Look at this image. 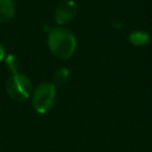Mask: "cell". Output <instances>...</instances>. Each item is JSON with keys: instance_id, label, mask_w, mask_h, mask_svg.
Returning <instances> with one entry per match:
<instances>
[{"instance_id": "9", "label": "cell", "mask_w": 152, "mask_h": 152, "mask_svg": "<svg viewBox=\"0 0 152 152\" xmlns=\"http://www.w3.org/2000/svg\"><path fill=\"white\" fill-rule=\"evenodd\" d=\"M6 57V51H5V48L0 44V62H2Z\"/></svg>"}, {"instance_id": "5", "label": "cell", "mask_w": 152, "mask_h": 152, "mask_svg": "<svg viewBox=\"0 0 152 152\" xmlns=\"http://www.w3.org/2000/svg\"><path fill=\"white\" fill-rule=\"evenodd\" d=\"M15 14V5L13 0H0V23H7Z\"/></svg>"}, {"instance_id": "4", "label": "cell", "mask_w": 152, "mask_h": 152, "mask_svg": "<svg viewBox=\"0 0 152 152\" xmlns=\"http://www.w3.org/2000/svg\"><path fill=\"white\" fill-rule=\"evenodd\" d=\"M77 14V4L74 0H63L55 10V21L58 26H64L72 21Z\"/></svg>"}, {"instance_id": "8", "label": "cell", "mask_w": 152, "mask_h": 152, "mask_svg": "<svg viewBox=\"0 0 152 152\" xmlns=\"http://www.w3.org/2000/svg\"><path fill=\"white\" fill-rule=\"evenodd\" d=\"M4 61H5V64H6L7 69H8L12 74H17V72H19L20 62H19V59H18L17 56H14V55H7V56L5 57Z\"/></svg>"}, {"instance_id": "7", "label": "cell", "mask_w": 152, "mask_h": 152, "mask_svg": "<svg viewBox=\"0 0 152 152\" xmlns=\"http://www.w3.org/2000/svg\"><path fill=\"white\" fill-rule=\"evenodd\" d=\"M69 76H70V72H69L68 68H65V66L58 68L52 75V82L51 83L55 86H63L66 83Z\"/></svg>"}, {"instance_id": "2", "label": "cell", "mask_w": 152, "mask_h": 152, "mask_svg": "<svg viewBox=\"0 0 152 152\" xmlns=\"http://www.w3.org/2000/svg\"><path fill=\"white\" fill-rule=\"evenodd\" d=\"M32 107L38 114H46L50 112L56 101V86L51 82L39 83L31 95Z\"/></svg>"}, {"instance_id": "1", "label": "cell", "mask_w": 152, "mask_h": 152, "mask_svg": "<svg viewBox=\"0 0 152 152\" xmlns=\"http://www.w3.org/2000/svg\"><path fill=\"white\" fill-rule=\"evenodd\" d=\"M48 46L55 57L59 59H69L76 51L77 42L75 34L69 28L57 26L48 34Z\"/></svg>"}, {"instance_id": "3", "label": "cell", "mask_w": 152, "mask_h": 152, "mask_svg": "<svg viewBox=\"0 0 152 152\" xmlns=\"http://www.w3.org/2000/svg\"><path fill=\"white\" fill-rule=\"evenodd\" d=\"M6 89L8 95L15 101H24L31 97L33 87L31 80L20 72L12 74L6 83Z\"/></svg>"}, {"instance_id": "6", "label": "cell", "mask_w": 152, "mask_h": 152, "mask_svg": "<svg viewBox=\"0 0 152 152\" xmlns=\"http://www.w3.org/2000/svg\"><path fill=\"white\" fill-rule=\"evenodd\" d=\"M128 42L133 45V46H144L146 44H148L151 37L148 34V32L146 31H142V30H135V31H132L128 37H127Z\"/></svg>"}]
</instances>
